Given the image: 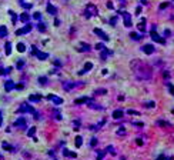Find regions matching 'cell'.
<instances>
[{"label":"cell","instance_id":"cell-1","mask_svg":"<svg viewBox=\"0 0 174 160\" xmlns=\"http://www.w3.org/2000/svg\"><path fill=\"white\" fill-rule=\"evenodd\" d=\"M134 72H136V74H137V79H140V80H150V79H151V74H153V70L150 67L143 66V63H140V67L134 69Z\"/></svg>","mask_w":174,"mask_h":160},{"label":"cell","instance_id":"cell-2","mask_svg":"<svg viewBox=\"0 0 174 160\" xmlns=\"http://www.w3.org/2000/svg\"><path fill=\"white\" fill-rule=\"evenodd\" d=\"M99 14V10H97V7L94 6V4H87V9H86V12H84V16L87 17H91V16H97Z\"/></svg>","mask_w":174,"mask_h":160},{"label":"cell","instance_id":"cell-3","mask_svg":"<svg viewBox=\"0 0 174 160\" xmlns=\"http://www.w3.org/2000/svg\"><path fill=\"white\" fill-rule=\"evenodd\" d=\"M32 53H33V54L39 60H46L47 57H49V54H47V53H43V51L37 50V47H36V46H33V47H32Z\"/></svg>","mask_w":174,"mask_h":160},{"label":"cell","instance_id":"cell-4","mask_svg":"<svg viewBox=\"0 0 174 160\" xmlns=\"http://www.w3.org/2000/svg\"><path fill=\"white\" fill-rule=\"evenodd\" d=\"M121 16H123V22H124V26L126 27H130L133 25L131 23V16L128 14V13H126V12H118Z\"/></svg>","mask_w":174,"mask_h":160},{"label":"cell","instance_id":"cell-5","mask_svg":"<svg viewBox=\"0 0 174 160\" xmlns=\"http://www.w3.org/2000/svg\"><path fill=\"white\" fill-rule=\"evenodd\" d=\"M32 30V25H26L24 27H22V29H19L16 30V36H22V34H27L29 32Z\"/></svg>","mask_w":174,"mask_h":160},{"label":"cell","instance_id":"cell-6","mask_svg":"<svg viewBox=\"0 0 174 160\" xmlns=\"http://www.w3.org/2000/svg\"><path fill=\"white\" fill-rule=\"evenodd\" d=\"M47 100H51L54 104H57V106L63 103V99L58 97V96H56V94H49V96H47Z\"/></svg>","mask_w":174,"mask_h":160},{"label":"cell","instance_id":"cell-7","mask_svg":"<svg viewBox=\"0 0 174 160\" xmlns=\"http://www.w3.org/2000/svg\"><path fill=\"white\" fill-rule=\"evenodd\" d=\"M141 50L144 51L146 54H153L156 49H154V46H153V44H144V46L141 47Z\"/></svg>","mask_w":174,"mask_h":160},{"label":"cell","instance_id":"cell-8","mask_svg":"<svg viewBox=\"0 0 174 160\" xmlns=\"http://www.w3.org/2000/svg\"><path fill=\"white\" fill-rule=\"evenodd\" d=\"M93 32H94V34H97V36H99L100 39H103V40H106V42L108 40V36H107L106 33H104V32H103L101 29H97V27H96V29H94Z\"/></svg>","mask_w":174,"mask_h":160},{"label":"cell","instance_id":"cell-9","mask_svg":"<svg viewBox=\"0 0 174 160\" xmlns=\"http://www.w3.org/2000/svg\"><path fill=\"white\" fill-rule=\"evenodd\" d=\"M14 87H16V83H14V82H12V80H6V82H4V90H6V92H12Z\"/></svg>","mask_w":174,"mask_h":160},{"label":"cell","instance_id":"cell-10","mask_svg":"<svg viewBox=\"0 0 174 160\" xmlns=\"http://www.w3.org/2000/svg\"><path fill=\"white\" fill-rule=\"evenodd\" d=\"M151 39H153V42H156V43H161V44H164V43H166L163 37H160V36H158L156 32H153V30H151Z\"/></svg>","mask_w":174,"mask_h":160},{"label":"cell","instance_id":"cell-11","mask_svg":"<svg viewBox=\"0 0 174 160\" xmlns=\"http://www.w3.org/2000/svg\"><path fill=\"white\" fill-rule=\"evenodd\" d=\"M19 111H29V113H33V114L36 113V110H34L33 107L30 106V104H27V103H24V104H23V106L19 109Z\"/></svg>","mask_w":174,"mask_h":160},{"label":"cell","instance_id":"cell-12","mask_svg":"<svg viewBox=\"0 0 174 160\" xmlns=\"http://www.w3.org/2000/svg\"><path fill=\"white\" fill-rule=\"evenodd\" d=\"M14 126L16 127H26V119L24 117H20V119H17L16 122H14Z\"/></svg>","mask_w":174,"mask_h":160},{"label":"cell","instance_id":"cell-13","mask_svg":"<svg viewBox=\"0 0 174 160\" xmlns=\"http://www.w3.org/2000/svg\"><path fill=\"white\" fill-rule=\"evenodd\" d=\"M91 99L90 97H86V96H83V97H79V99H76L74 103L76 104H83V103H89Z\"/></svg>","mask_w":174,"mask_h":160},{"label":"cell","instance_id":"cell-14","mask_svg":"<svg viewBox=\"0 0 174 160\" xmlns=\"http://www.w3.org/2000/svg\"><path fill=\"white\" fill-rule=\"evenodd\" d=\"M79 46H80V47H77V49H79L80 51H90L91 50V47L87 44V43H80Z\"/></svg>","mask_w":174,"mask_h":160},{"label":"cell","instance_id":"cell-15","mask_svg":"<svg viewBox=\"0 0 174 160\" xmlns=\"http://www.w3.org/2000/svg\"><path fill=\"white\" fill-rule=\"evenodd\" d=\"M111 53H113L111 50H107V49H103V50H101V53H100V57H101L103 60H106V59H107V56H110Z\"/></svg>","mask_w":174,"mask_h":160},{"label":"cell","instance_id":"cell-16","mask_svg":"<svg viewBox=\"0 0 174 160\" xmlns=\"http://www.w3.org/2000/svg\"><path fill=\"white\" fill-rule=\"evenodd\" d=\"M47 12H49V14H53V16H56V14H57V9L54 7V6H53V4H47Z\"/></svg>","mask_w":174,"mask_h":160},{"label":"cell","instance_id":"cell-17","mask_svg":"<svg viewBox=\"0 0 174 160\" xmlns=\"http://www.w3.org/2000/svg\"><path fill=\"white\" fill-rule=\"evenodd\" d=\"M93 69V63H90V62H87L86 64H84V70H81V72H79V74H83V73H86V72H89V70H91Z\"/></svg>","mask_w":174,"mask_h":160},{"label":"cell","instance_id":"cell-18","mask_svg":"<svg viewBox=\"0 0 174 160\" xmlns=\"http://www.w3.org/2000/svg\"><path fill=\"white\" fill-rule=\"evenodd\" d=\"M63 154H64V156H67V157H73V159H76V157H77V154H76L74 152H69L67 149H63Z\"/></svg>","mask_w":174,"mask_h":160},{"label":"cell","instance_id":"cell-19","mask_svg":"<svg viewBox=\"0 0 174 160\" xmlns=\"http://www.w3.org/2000/svg\"><path fill=\"white\" fill-rule=\"evenodd\" d=\"M113 117L114 119H121L123 117V110H120V109H117L113 111Z\"/></svg>","mask_w":174,"mask_h":160},{"label":"cell","instance_id":"cell-20","mask_svg":"<svg viewBox=\"0 0 174 160\" xmlns=\"http://www.w3.org/2000/svg\"><path fill=\"white\" fill-rule=\"evenodd\" d=\"M29 100L30 101H40L42 100V96H40V94H30Z\"/></svg>","mask_w":174,"mask_h":160},{"label":"cell","instance_id":"cell-21","mask_svg":"<svg viewBox=\"0 0 174 160\" xmlns=\"http://www.w3.org/2000/svg\"><path fill=\"white\" fill-rule=\"evenodd\" d=\"M6 36H7V27L0 26V37H6Z\"/></svg>","mask_w":174,"mask_h":160},{"label":"cell","instance_id":"cell-22","mask_svg":"<svg viewBox=\"0 0 174 160\" xmlns=\"http://www.w3.org/2000/svg\"><path fill=\"white\" fill-rule=\"evenodd\" d=\"M130 37H131L133 40H140L141 37H143V34H139V33H136V32H133V33H130Z\"/></svg>","mask_w":174,"mask_h":160},{"label":"cell","instance_id":"cell-23","mask_svg":"<svg viewBox=\"0 0 174 160\" xmlns=\"http://www.w3.org/2000/svg\"><path fill=\"white\" fill-rule=\"evenodd\" d=\"M20 20H22V22H23V23H27V22H29V20H30V16H29V14H27V13H23V14H22V16H20Z\"/></svg>","mask_w":174,"mask_h":160},{"label":"cell","instance_id":"cell-24","mask_svg":"<svg viewBox=\"0 0 174 160\" xmlns=\"http://www.w3.org/2000/svg\"><path fill=\"white\" fill-rule=\"evenodd\" d=\"M146 19H141V22H140V25H139V30H141V33H144V30H146Z\"/></svg>","mask_w":174,"mask_h":160},{"label":"cell","instance_id":"cell-25","mask_svg":"<svg viewBox=\"0 0 174 160\" xmlns=\"http://www.w3.org/2000/svg\"><path fill=\"white\" fill-rule=\"evenodd\" d=\"M1 146H3V149H4V150H7V152H13V150H14V149H13V147H12L9 143H6V142H3V143H1Z\"/></svg>","mask_w":174,"mask_h":160},{"label":"cell","instance_id":"cell-26","mask_svg":"<svg viewBox=\"0 0 174 160\" xmlns=\"http://www.w3.org/2000/svg\"><path fill=\"white\" fill-rule=\"evenodd\" d=\"M81 144H83V137L81 136H77L76 137V147H80Z\"/></svg>","mask_w":174,"mask_h":160},{"label":"cell","instance_id":"cell-27","mask_svg":"<svg viewBox=\"0 0 174 160\" xmlns=\"http://www.w3.org/2000/svg\"><path fill=\"white\" fill-rule=\"evenodd\" d=\"M4 50H6V54H7V56H10V53H12V43H6Z\"/></svg>","mask_w":174,"mask_h":160},{"label":"cell","instance_id":"cell-28","mask_svg":"<svg viewBox=\"0 0 174 160\" xmlns=\"http://www.w3.org/2000/svg\"><path fill=\"white\" fill-rule=\"evenodd\" d=\"M17 50L20 51V53H23V51H26V46L23 44V43H17Z\"/></svg>","mask_w":174,"mask_h":160},{"label":"cell","instance_id":"cell-29","mask_svg":"<svg viewBox=\"0 0 174 160\" xmlns=\"http://www.w3.org/2000/svg\"><path fill=\"white\" fill-rule=\"evenodd\" d=\"M154 106H156L154 101H146V103H144V107H147V109H151V107H154Z\"/></svg>","mask_w":174,"mask_h":160},{"label":"cell","instance_id":"cell-30","mask_svg":"<svg viewBox=\"0 0 174 160\" xmlns=\"http://www.w3.org/2000/svg\"><path fill=\"white\" fill-rule=\"evenodd\" d=\"M34 133H36V127L33 126V127H30V130L27 132V136H29V137H33Z\"/></svg>","mask_w":174,"mask_h":160},{"label":"cell","instance_id":"cell-31","mask_svg":"<svg viewBox=\"0 0 174 160\" xmlns=\"http://www.w3.org/2000/svg\"><path fill=\"white\" fill-rule=\"evenodd\" d=\"M166 86L168 87V90H170V93H171V94H174V86H173V84L170 83V82H166Z\"/></svg>","mask_w":174,"mask_h":160},{"label":"cell","instance_id":"cell-32","mask_svg":"<svg viewBox=\"0 0 174 160\" xmlns=\"http://www.w3.org/2000/svg\"><path fill=\"white\" fill-rule=\"evenodd\" d=\"M107 90L106 89H97V90H94V94H106Z\"/></svg>","mask_w":174,"mask_h":160},{"label":"cell","instance_id":"cell-33","mask_svg":"<svg viewBox=\"0 0 174 160\" xmlns=\"http://www.w3.org/2000/svg\"><path fill=\"white\" fill-rule=\"evenodd\" d=\"M10 70H12V67H7V69H0V76H3V74H6V73H9V72H10Z\"/></svg>","mask_w":174,"mask_h":160},{"label":"cell","instance_id":"cell-34","mask_svg":"<svg viewBox=\"0 0 174 160\" xmlns=\"http://www.w3.org/2000/svg\"><path fill=\"white\" fill-rule=\"evenodd\" d=\"M37 29H39V32H46V26L43 25V23H39V25H37Z\"/></svg>","mask_w":174,"mask_h":160},{"label":"cell","instance_id":"cell-35","mask_svg":"<svg viewBox=\"0 0 174 160\" xmlns=\"http://www.w3.org/2000/svg\"><path fill=\"white\" fill-rule=\"evenodd\" d=\"M74 86H76L74 83H64V89H66V90H70V89H73Z\"/></svg>","mask_w":174,"mask_h":160},{"label":"cell","instance_id":"cell-36","mask_svg":"<svg viewBox=\"0 0 174 160\" xmlns=\"http://www.w3.org/2000/svg\"><path fill=\"white\" fill-rule=\"evenodd\" d=\"M127 114H131V116H139V114H140V113H139V111H136V110H127Z\"/></svg>","mask_w":174,"mask_h":160},{"label":"cell","instance_id":"cell-37","mask_svg":"<svg viewBox=\"0 0 174 160\" xmlns=\"http://www.w3.org/2000/svg\"><path fill=\"white\" fill-rule=\"evenodd\" d=\"M9 13H10V14H12V19H13V23H14V25H16V22H17V20H19V17H17L16 14H14V13H13V12H12V10H10V12H9Z\"/></svg>","mask_w":174,"mask_h":160},{"label":"cell","instance_id":"cell-38","mask_svg":"<svg viewBox=\"0 0 174 160\" xmlns=\"http://www.w3.org/2000/svg\"><path fill=\"white\" fill-rule=\"evenodd\" d=\"M39 83L40 84H47V77H39Z\"/></svg>","mask_w":174,"mask_h":160},{"label":"cell","instance_id":"cell-39","mask_svg":"<svg viewBox=\"0 0 174 160\" xmlns=\"http://www.w3.org/2000/svg\"><path fill=\"white\" fill-rule=\"evenodd\" d=\"M107 153V149L104 150V152H101V153H99V156H97V160H103V157H104V154Z\"/></svg>","mask_w":174,"mask_h":160},{"label":"cell","instance_id":"cell-40","mask_svg":"<svg viewBox=\"0 0 174 160\" xmlns=\"http://www.w3.org/2000/svg\"><path fill=\"white\" fill-rule=\"evenodd\" d=\"M103 49H104V44L103 43H97L96 44V50H103Z\"/></svg>","mask_w":174,"mask_h":160},{"label":"cell","instance_id":"cell-41","mask_svg":"<svg viewBox=\"0 0 174 160\" xmlns=\"http://www.w3.org/2000/svg\"><path fill=\"white\" fill-rule=\"evenodd\" d=\"M53 113H54V119H57V120H60V119H61V114H60V113H58L57 110H54V111H53Z\"/></svg>","mask_w":174,"mask_h":160},{"label":"cell","instance_id":"cell-42","mask_svg":"<svg viewBox=\"0 0 174 160\" xmlns=\"http://www.w3.org/2000/svg\"><path fill=\"white\" fill-rule=\"evenodd\" d=\"M103 124H104V120H101V122H100V123H99V124H97L96 127H93V130H99L100 127L103 126Z\"/></svg>","mask_w":174,"mask_h":160},{"label":"cell","instance_id":"cell-43","mask_svg":"<svg viewBox=\"0 0 174 160\" xmlns=\"http://www.w3.org/2000/svg\"><path fill=\"white\" fill-rule=\"evenodd\" d=\"M107 150H108L110 153H111V154H116V152H114V147H113V146H108V147H107Z\"/></svg>","mask_w":174,"mask_h":160},{"label":"cell","instance_id":"cell-44","mask_svg":"<svg viewBox=\"0 0 174 160\" xmlns=\"http://www.w3.org/2000/svg\"><path fill=\"white\" fill-rule=\"evenodd\" d=\"M33 17L36 19V20H40V17H42V14H40V13H34V14H33Z\"/></svg>","mask_w":174,"mask_h":160},{"label":"cell","instance_id":"cell-45","mask_svg":"<svg viewBox=\"0 0 174 160\" xmlns=\"http://www.w3.org/2000/svg\"><path fill=\"white\" fill-rule=\"evenodd\" d=\"M96 144H97V140H96V139H91V142H90V146H91V147H94Z\"/></svg>","mask_w":174,"mask_h":160},{"label":"cell","instance_id":"cell-46","mask_svg":"<svg viewBox=\"0 0 174 160\" xmlns=\"http://www.w3.org/2000/svg\"><path fill=\"white\" fill-rule=\"evenodd\" d=\"M73 124H74V129H79V124H80V122H79V120H74V122H73Z\"/></svg>","mask_w":174,"mask_h":160},{"label":"cell","instance_id":"cell-47","mask_svg":"<svg viewBox=\"0 0 174 160\" xmlns=\"http://www.w3.org/2000/svg\"><path fill=\"white\" fill-rule=\"evenodd\" d=\"M116 22H117V17H113V19L110 20V25H111V26H114V25H116Z\"/></svg>","mask_w":174,"mask_h":160},{"label":"cell","instance_id":"cell-48","mask_svg":"<svg viewBox=\"0 0 174 160\" xmlns=\"http://www.w3.org/2000/svg\"><path fill=\"white\" fill-rule=\"evenodd\" d=\"M167 6H168V3H161V4H160V10H163V9H166Z\"/></svg>","mask_w":174,"mask_h":160},{"label":"cell","instance_id":"cell-49","mask_svg":"<svg viewBox=\"0 0 174 160\" xmlns=\"http://www.w3.org/2000/svg\"><path fill=\"white\" fill-rule=\"evenodd\" d=\"M23 64H24V63H23V60H20V62L17 63V69H22V67H23Z\"/></svg>","mask_w":174,"mask_h":160},{"label":"cell","instance_id":"cell-50","mask_svg":"<svg viewBox=\"0 0 174 160\" xmlns=\"http://www.w3.org/2000/svg\"><path fill=\"white\" fill-rule=\"evenodd\" d=\"M156 160H167V157L164 156V154H161V156H158V157H157Z\"/></svg>","mask_w":174,"mask_h":160},{"label":"cell","instance_id":"cell-51","mask_svg":"<svg viewBox=\"0 0 174 160\" xmlns=\"http://www.w3.org/2000/svg\"><path fill=\"white\" fill-rule=\"evenodd\" d=\"M117 133H118V135H124V127H120V130H118Z\"/></svg>","mask_w":174,"mask_h":160},{"label":"cell","instance_id":"cell-52","mask_svg":"<svg viewBox=\"0 0 174 160\" xmlns=\"http://www.w3.org/2000/svg\"><path fill=\"white\" fill-rule=\"evenodd\" d=\"M163 74H164V77H166V79H168V77H170V73H168V72H164V73H163Z\"/></svg>","mask_w":174,"mask_h":160},{"label":"cell","instance_id":"cell-53","mask_svg":"<svg viewBox=\"0 0 174 160\" xmlns=\"http://www.w3.org/2000/svg\"><path fill=\"white\" fill-rule=\"evenodd\" d=\"M107 7L108 9H113V3H111V1H107Z\"/></svg>","mask_w":174,"mask_h":160},{"label":"cell","instance_id":"cell-54","mask_svg":"<svg viewBox=\"0 0 174 160\" xmlns=\"http://www.w3.org/2000/svg\"><path fill=\"white\" fill-rule=\"evenodd\" d=\"M54 26H60V20H58V19L54 20Z\"/></svg>","mask_w":174,"mask_h":160},{"label":"cell","instance_id":"cell-55","mask_svg":"<svg viewBox=\"0 0 174 160\" xmlns=\"http://www.w3.org/2000/svg\"><path fill=\"white\" fill-rule=\"evenodd\" d=\"M136 142H137V144H139V146H141V144H143V140H141V139H137Z\"/></svg>","mask_w":174,"mask_h":160},{"label":"cell","instance_id":"cell-56","mask_svg":"<svg viewBox=\"0 0 174 160\" xmlns=\"http://www.w3.org/2000/svg\"><path fill=\"white\" fill-rule=\"evenodd\" d=\"M136 13H137V14H140V13H141V7H140V6L137 7V10H136Z\"/></svg>","mask_w":174,"mask_h":160},{"label":"cell","instance_id":"cell-57","mask_svg":"<svg viewBox=\"0 0 174 160\" xmlns=\"http://www.w3.org/2000/svg\"><path fill=\"white\" fill-rule=\"evenodd\" d=\"M40 117V114H39V113H37V111H36V113H34V119H36V120H37V119Z\"/></svg>","mask_w":174,"mask_h":160},{"label":"cell","instance_id":"cell-58","mask_svg":"<svg viewBox=\"0 0 174 160\" xmlns=\"http://www.w3.org/2000/svg\"><path fill=\"white\" fill-rule=\"evenodd\" d=\"M136 126H137V127H143L144 124H143V123H136Z\"/></svg>","mask_w":174,"mask_h":160},{"label":"cell","instance_id":"cell-59","mask_svg":"<svg viewBox=\"0 0 174 160\" xmlns=\"http://www.w3.org/2000/svg\"><path fill=\"white\" fill-rule=\"evenodd\" d=\"M1 122H3V117H1V111H0V126H1Z\"/></svg>","mask_w":174,"mask_h":160},{"label":"cell","instance_id":"cell-60","mask_svg":"<svg viewBox=\"0 0 174 160\" xmlns=\"http://www.w3.org/2000/svg\"><path fill=\"white\" fill-rule=\"evenodd\" d=\"M0 159H1V156H0Z\"/></svg>","mask_w":174,"mask_h":160}]
</instances>
